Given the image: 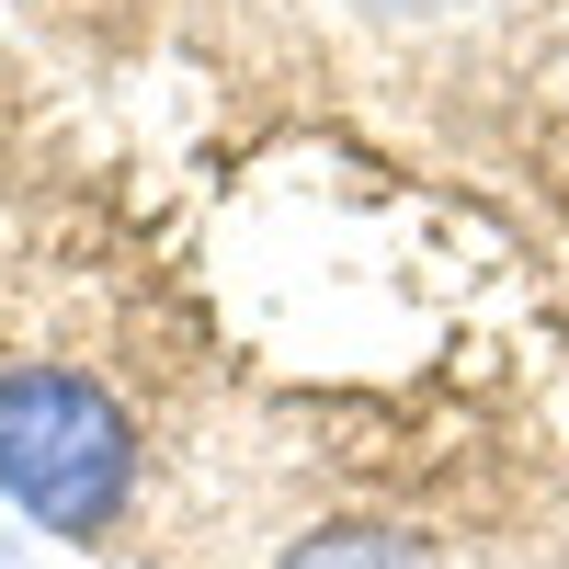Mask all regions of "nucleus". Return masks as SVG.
I'll return each mask as SVG.
<instances>
[{
    "label": "nucleus",
    "instance_id": "obj_1",
    "mask_svg": "<svg viewBox=\"0 0 569 569\" xmlns=\"http://www.w3.org/2000/svg\"><path fill=\"white\" fill-rule=\"evenodd\" d=\"M0 501L34 536L103 547L137 501V410L80 365H0Z\"/></svg>",
    "mask_w": 569,
    "mask_h": 569
},
{
    "label": "nucleus",
    "instance_id": "obj_2",
    "mask_svg": "<svg viewBox=\"0 0 569 569\" xmlns=\"http://www.w3.org/2000/svg\"><path fill=\"white\" fill-rule=\"evenodd\" d=\"M273 569H433V547L399 525H308Z\"/></svg>",
    "mask_w": 569,
    "mask_h": 569
}]
</instances>
